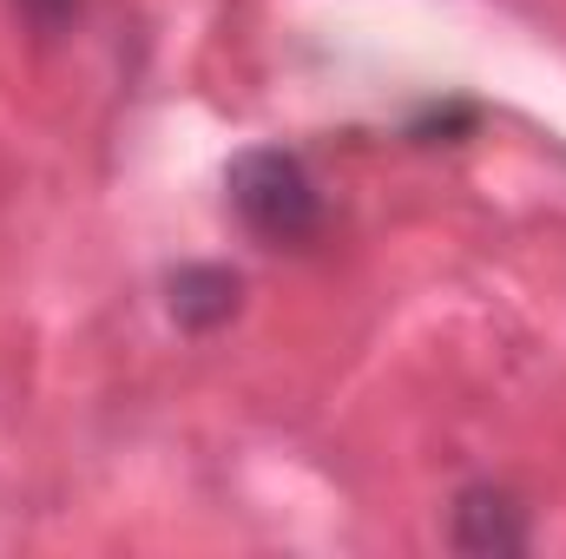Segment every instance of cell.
I'll return each mask as SVG.
<instances>
[{
  "mask_svg": "<svg viewBox=\"0 0 566 559\" xmlns=\"http://www.w3.org/2000/svg\"><path fill=\"white\" fill-rule=\"evenodd\" d=\"M224 191H231L238 224L258 244H271V251H303L329 224L323 184H316V171L290 145H251V151H238L231 171H224Z\"/></svg>",
  "mask_w": 566,
  "mask_h": 559,
  "instance_id": "1",
  "label": "cell"
},
{
  "mask_svg": "<svg viewBox=\"0 0 566 559\" xmlns=\"http://www.w3.org/2000/svg\"><path fill=\"white\" fill-rule=\"evenodd\" d=\"M448 547L468 559H521L534 553V507L501 481H468L448 500Z\"/></svg>",
  "mask_w": 566,
  "mask_h": 559,
  "instance_id": "2",
  "label": "cell"
},
{
  "mask_svg": "<svg viewBox=\"0 0 566 559\" xmlns=\"http://www.w3.org/2000/svg\"><path fill=\"white\" fill-rule=\"evenodd\" d=\"M165 309H171L178 329L211 336V329H224L244 309V277L231 264H185V271L165 277Z\"/></svg>",
  "mask_w": 566,
  "mask_h": 559,
  "instance_id": "3",
  "label": "cell"
},
{
  "mask_svg": "<svg viewBox=\"0 0 566 559\" xmlns=\"http://www.w3.org/2000/svg\"><path fill=\"white\" fill-rule=\"evenodd\" d=\"M474 106L468 99H448V106H428V113H416L409 119V139H422V145H448V139H461V133H474Z\"/></svg>",
  "mask_w": 566,
  "mask_h": 559,
  "instance_id": "4",
  "label": "cell"
},
{
  "mask_svg": "<svg viewBox=\"0 0 566 559\" xmlns=\"http://www.w3.org/2000/svg\"><path fill=\"white\" fill-rule=\"evenodd\" d=\"M13 7H20V20H27L40 40H60V33L80 20V7H86V0H13Z\"/></svg>",
  "mask_w": 566,
  "mask_h": 559,
  "instance_id": "5",
  "label": "cell"
}]
</instances>
